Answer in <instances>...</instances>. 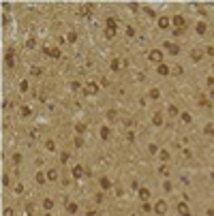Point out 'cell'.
Listing matches in <instances>:
<instances>
[{"label":"cell","instance_id":"6da1fadb","mask_svg":"<svg viewBox=\"0 0 214 216\" xmlns=\"http://www.w3.org/2000/svg\"><path fill=\"white\" fill-rule=\"evenodd\" d=\"M180 212H182V214H184V216H191V214H188V208H186V206H184V203H182V206H180Z\"/></svg>","mask_w":214,"mask_h":216}]
</instances>
